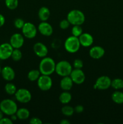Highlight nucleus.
Returning a JSON list of instances; mask_svg holds the SVG:
<instances>
[{
    "label": "nucleus",
    "mask_w": 123,
    "mask_h": 124,
    "mask_svg": "<svg viewBox=\"0 0 123 124\" xmlns=\"http://www.w3.org/2000/svg\"><path fill=\"white\" fill-rule=\"evenodd\" d=\"M1 70H2V68H1V65H0V74H1Z\"/></svg>",
    "instance_id": "obj_40"
},
{
    "label": "nucleus",
    "mask_w": 123,
    "mask_h": 124,
    "mask_svg": "<svg viewBox=\"0 0 123 124\" xmlns=\"http://www.w3.org/2000/svg\"><path fill=\"white\" fill-rule=\"evenodd\" d=\"M38 16L41 21H47L50 16V10L47 7H42L38 12Z\"/></svg>",
    "instance_id": "obj_19"
},
{
    "label": "nucleus",
    "mask_w": 123,
    "mask_h": 124,
    "mask_svg": "<svg viewBox=\"0 0 123 124\" xmlns=\"http://www.w3.org/2000/svg\"><path fill=\"white\" fill-rule=\"evenodd\" d=\"M25 23V21L21 18H16L14 21V25L16 29H22Z\"/></svg>",
    "instance_id": "obj_30"
},
{
    "label": "nucleus",
    "mask_w": 123,
    "mask_h": 124,
    "mask_svg": "<svg viewBox=\"0 0 123 124\" xmlns=\"http://www.w3.org/2000/svg\"><path fill=\"white\" fill-rule=\"evenodd\" d=\"M22 53L19 48H14L11 55L12 59L14 61L18 62L22 59Z\"/></svg>",
    "instance_id": "obj_27"
},
{
    "label": "nucleus",
    "mask_w": 123,
    "mask_h": 124,
    "mask_svg": "<svg viewBox=\"0 0 123 124\" xmlns=\"http://www.w3.org/2000/svg\"><path fill=\"white\" fill-rule=\"evenodd\" d=\"M5 3L8 9L14 10L18 7L19 1L18 0H5Z\"/></svg>",
    "instance_id": "obj_28"
},
{
    "label": "nucleus",
    "mask_w": 123,
    "mask_h": 124,
    "mask_svg": "<svg viewBox=\"0 0 123 124\" xmlns=\"http://www.w3.org/2000/svg\"><path fill=\"white\" fill-rule=\"evenodd\" d=\"M37 81L39 88L43 92L50 90L53 85V81L49 75H41Z\"/></svg>",
    "instance_id": "obj_6"
},
{
    "label": "nucleus",
    "mask_w": 123,
    "mask_h": 124,
    "mask_svg": "<svg viewBox=\"0 0 123 124\" xmlns=\"http://www.w3.org/2000/svg\"><path fill=\"white\" fill-rule=\"evenodd\" d=\"M41 75V73L40 72L39 70L34 69V70H30L28 73L27 78L30 81H31V82H34V81H36L38 80V79L39 78Z\"/></svg>",
    "instance_id": "obj_23"
},
{
    "label": "nucleus",
    "mask_w": 123,
    "mask_h": 124,
    "mask_svg": "<svg viewBox=\"0 0 123 124\" xmlns=\"http://www.w3.org/2000/svg\"><path fill=\"white\" fill-rule=\"evenodd\" d=\"M69 76L74 83L76 84H82L86 79L85 74L82 69H72Z\"/></svg>",
    "instance_id": "obj_10"
},
{
    "label": "nucleus",
    "mask_w": 123,
    "mask_h": 124,
    "mask_svg": "<svg viewBox=\"0 0 123 124\" xmlns=\"http://www.w3.org/2000/svg\"><path fill=\"white\" fill-rule=\"evenodd\" d=\"M16 115L19 120H26L30 116V111L26 108H20L18 109Z\"/></svg>",
    "instance_id": "obj_20"
},
{
    "label": "nucleus",
    "mask_w": 123,
    "mask_h": 124,
    "mask_svg": "<svg viewBox=\"0 0 123 124\" xmlns=\"http://www.w3.org/2000/svg\"><path fill=\"white\" fill-rule=\"evenodd\" d=\"M15 98L18 102L23 104L29 102L31 99V94L30 91L26 88H19L17 90L14 94Z\"/></svg>",
    "instance_id": "obj_8"
},
{
    "label": "nucleus",
    "mask_w": 123,
    "mask_h": 124,
    "mask_svg": "<svg viewBox=\"0 0 123 124\" xmlns=\"http://www.w3.org/2000/svg\"><path fill=\"white\" fill-rule=\"evenodd\" d=\"M61 111L63 115L67 117H69V116H72L74 113V108L72 107L69 105H65L61 109Z\"/></svg>",
    "instance_id": "obj_25"
},
{
    "label": "nucleus",
    "mask_w": 123,
    "mask_h": 124,
    "mask_svg": "<svg viewBox=\"0 0 123 124\" xmlns=\"http://www.w3.org/2000/svg\"><path fill=\"white\" fill-rule=\"evenodd\" d=\"M23 36L28 39H33L36 37L37 33V29L34 24L30 22L25 23L22 28Z\"/></svg>",
    "instance_id": "obj_7"
},
{
    "label": "nucleus",
    "mask_w": 123,
    "mask_h": 124,
    "mask_svg": "<svg viewBox=\"0 0 123 124\" xmlns=\"http://www.w3.org/2000/svg\"><path fill=\"white\" fill-rule=\"evenodd\" d=\"M66 19L73 25H82L85 21V15L79 10H72L67 15Z\"/></svg>",
    "instance_id": "obj_3"
},
{
    "label": "nucleus",
    "mask_w": 123,
    "mask_h": 124,
    "mask_svg": "<svg viewBox=\"0 0 123 124\" xmlns=\"http://www.w3.org/2000/svg\"><path fill=\"white\" fill-rule=\"evenodd\" d=\"M70 23L67 19H63L59 23V26L61 29L63 30H66V29H68V27L70 25Z\"/></svg>",
    "instance_id": "obj_31"
},
{
    "label": "nucleus",
    "mask_w": 123,
    "mask_h": 124,
    "mask_svg": "<svg viewBox=\"0 0 123 124\" xmlns=\"http://www.w3.org/2000/svg\"><path fill=\"white\" fill-rule=\"evenodd\" d=\"M111 82L112 80L109 76H101L96 79L94 85V88L100 90H105L111 87Z\"/></svg>",
    "instance_id": "obj_9"
},
{
    "label": "nucleus",
    "mask_w": 123,
    "mask_h": 124,
    "mask_svg": "<svg viewBox=\"0 0 123 124\" xmlns=\"http://www.w3.org/2000/svg\"><path fill=\"white\" fill-rule=\"evenodd\" d=\"M74 111L77 113H81L84 111V107L82 105H77L74 108Z\"/></svg>",
    "instance_id": "obj_35"
},
{
    "label": "nucleus",
    "mask_w": 123,
    "mask_h": 124,
    "mask_svg": "<svg viewBox=\"0 0 123 124\" xmlns=\"http://www.w3.org/2000/svg\"><path fill=\"white\" fill-rule=\"evenodd\" d=\"M71 32H72V36H74L78 38L83 33V29L81 27V25H74L73 27L72 28V30H71Z\"/></svg>",
    "instance_id": "obj_29"
},
{
    "label": "nucleus",
    "mask_w": 123,
    "mask_h": 124,
    "mask_svg": "<svg viewBox=\"0 0 123 124\" xmlns=\"http://www.w3.org/2000/svg\"><path fill=\"white\" fill-rule=\"evenodd\" d=\"M59 101L63 104H68L72 100V95L68 91H64L59 96Z\"/></svg>",
    "instance_id": "obj_21"
},
{
    "label": "nucleus",
    "mask_w": 123,
    "mask_h": 124,
    "mask_svg": "<svg viewBox=\"0 0 123 124\" xmlns=\"http://www.w3.org/2000/svg\"><path fill=\"white\" fill-rule=\"evenodd\" d=\"M13 121L12 119L8 117H2L1 120H0V124H13Z\"/></svg>",
    "instance_id": "obj_34"
},
{
    "label": "nucleus",
    "mask_w": 123,
    "mask_h": 124,
    "mask_svg": "<svg viewBox=\"0 0 123 124\" xmlns=\"http://www.w3.org/2000/svg\"><path fill=\"white\" fill-rule=\"evenodd\" d=\"M73 67L74 69H82L83 67V62L80 59H75L73 62Z\"/></svg>",
    "instance_id": "obj_32"
},
{
    "label": "nucleus",
    "mask_w": 123,
    "mask_h": 124,
    "mask_svg": "<svg viewBox=\"0 0 123 124\" xmlns=\"http://www.w3.org/2000/svg\"><path fill=\"white\" fill-rule=\"evenodd\" d=\"M81 45L78 37L74 36H69L65 41L64 47L66 52L70 53H75L78 52Z\"/></svg>",
    "instance_id": "obj_4"
},
{
    "label": "nucleus",
    "mask_w": 123,
    "mask_h": 124,
    "mask_svg": "<svg viewBox=\"0 0 123 124\" xmlns=\"http://www.w3.org/2000/svg\"><path fill=\"white\" fill-rule=\"evenodd\" d=\"M11 119H12V121H16V119H18V117H17V116H16V114H14V115H11Z\"/></svg>",
    "instance_id": "obj_38"
},
{
    "label": "nucleus",
    "mask_w": 123,
    "mask_h": 124,
    "mask_svg": "<svg viewBox=\"0 0 123 124\" xmlns=\"http://www.w3.org/2000/svg\"><path fill=\"white\" fill-rule=\"evenodd\" d=\"M111 87L115 90H120L123 88V80L120 78H116L111 82Z\"/></svg>",
    "instance_id": "obj_26"
},
{
    "label": "nucleus",
    "mask_w": 123,
    "mask_h": 124,
    "mask_svg": "<svg viewBox=\"0 0 123 124\" xmlns=\"http://www.w3.org/2000/svg\"><path fill=\"white\" fill-rule=\"evenodd\" d=\"M37 30L41 35L49 36L53 34V28L52 25L47 21H42L38 25Z\"/></svg>",
    "instance_id": "obj_14"
},
{
    "label": "nucleus",
    "mask_w": 123,
    "mask_h": 124,
    "mask_svg": "<svg viewBox=\"0 0 123 124\" xmlns=\"http://www.w3.org/2000/svg\"><path fill=\"white\" fill-rule=\"evenodd\" d=\"M10 44L13 48H20L24 44V38L20 33H14L10 39Z\"/></svg>",
    "instance_id": "obj_12"
},
{
    "label": "nucleus",
    "mask_w": 123,
    "mask_h": 124,
    "mask_svg": "<svg viewBox=\"0 0 123 124\" xmlns=\"http://www.w3.org/2000/svg\"><path fill=\"white\" fill-rule=\"evenodd\" d=\"M1 74L2 78L8 82L13 81L16 75L14 69L10 66H5L2 68Z\"/></svg>",
    "instance_id": "obj_15"
},
{
    "label": "nucleus",
    "mask_w": 123,
    "mask_h": 124,
    "mask_svg": "<svg viewBox=\"0 0 123 124\" xmlns=\"http://www.w3.org/2000/svg\"><path fill=\"white\" fill-rule=\"evenodd\" d=\"M55 64L54 59L49 57H44L41 61L39 67V70L41 75H49L55 72Z\"/></svg>",
    "instance_id": "obj_1"
},
{
    "label": "nucleus",
    "mask_w": 123,
    "mask_h": 124,
    "mask_svg": "<svg viewBox=\"0 0 123 124\" xmlns=\"http://www.w3.org/2000/svg\"><path fill=\"white\" fill-rule=\"evenodd\" d=\"M78 39L81 46L84 47H90L94 42V38L89 33H83L78 37Z\"/></svg>",
    "instance_id": "obj_17"
},
{
    "label": "nucleus",
    "mask_w": 123,
    "mask_h": 124,
    "mask_svg": "<svg viewBox=\"0 0 123 124\" xmlns=\"http://www.w3.org/2000/svg\"><path fill=\"white\" fill-rule=\"evenodd\" d=\"M74 82L70 76H64L60 80V87L63 91H69L73 87Z\"/></svg>",
    "instance_id": "obj_18"
},
{
    "label": "nucleus",
    "mask_w": 123,
    "mask_h": 124,
    "mask_svg": "<svg viewBox=\"0 0 123 124\" xmlns=\"http://www.w3.org/2000/svg\"><path fill=\"white\" fill-rule=\"evenodd\" d=\"M13 49L14 48L10 43L5 42L0 45V59L6 60L11 58Z\"/></svg>",
    "instance_id": "obj_11"
},
{
    "label": "nucleus",
    "mask_w": 123,
    "mask_h": 124,
    "mask_svg": "<svg viewBox=\"0 0 123 124\" xmlns=\"http://www.w3.org/2000/svg\"><path fill=\"white\" fill-rule=\"evenodd\" d=\"M30 123L31 124H42V121L39 117H34L30 119Z\"/></svg>",
    "instance_id": "obj_33"
},
{
    "label": "nucleus",
    "mask_w": 123,
    "mask_h": 124,
    "mask_svg": "<svg viewBox=\"0 0 123 124\" xmlns=\"http://www.w3.org/2000/svg\"><path fill=\"white\" fill-rule=\"evenodd\" d=\"M33 51L36 55L42 58L47 56L48 53V50L47 46L41 42L34 44L33 46Z\"/></svg>",
    "instance_id": "obj_13"
},
{
    "label": "nucleus",
    "mask_w": 123,
    "mask_h": 124,
    "mask_svg": "<svg viewBox=\"0 0 123 124\" xmlns=\"http://www.w3.org/2000/svg\"><path fill=\"white\" fill-rule=\"evenodd\" d=\"M5 22H6L5 17L2 14H0V27H1L4 25Z\"/></svg>",
    "instance_id": "obj_36"
},
{
    "label": "nucleus",
    "mask_w": 123,
    "mask_h": 124,
    "mask_svg": "<svg viewBox=\"0 0 123 124\" xmlns=\"http://www.w3.org/2000/svg\"><path fill=\"white\" fill-rule=\"evenodd\" d=\"M4 90L6 93L9 94V95H13V94H15L17 91L16 85L12 82H8V83L6 84L4 87Z\"/></svg>",
    "instance_id": "obj_24"
},
{
    "label": "nucleus",
    "mask_w": 123,
    "mask_h": 124,
    "mask_svg": "<svg viewBox=\"0 0 123 124\" xmlns=\"http://www.w3.org/2000/svg\"><path fill=\"white\" fill-rule=\"evenodd\" d=\"M72 70V65L67 61H60L55 65V72L61 77L69 76Z\"/></svg>",
    "instance_id": "obj_5"
},
{
    "label": "nucleus",
    "mask_w": 123,
    "mask_h": 124,
    "mask_svg": "<svg viewBox=\"0 0 123 124\" xmlns=\"http://www.w3.org/2000/svg\"><path fill=\"white\" fill-rule=\"evenodd\" d=\"M18 109L16 103L10 99H5L0 102V110L7 116L16 114Z\"/></svg>",
    "instance_id": "obj_2"
},
{
    "label": "nucleus",
    "mask_w": 123,
    "mask_h": 124,
    "mask_svg": "<svg viewBox=\"0 0 123 124\" xmlns=\"http://www.w3.org/2000/svg\"><path fill=\"white\" fill-rule=\"evenodd\" d=\"M89 56L93 59H98L104 55L105 50L103 47L101 46H94L89 50Z\"/></svg>",
    "instance_id": "obj_16"
},
{
    "label": "nucleus",
    "mask_w": 123,
    "mask_h": 124,
    "mask_svg": "<svg viewBox=\"0 0 123 124\" xmlns=\"http://www.w3.org/2000/svg\"><path fill=\"white\" fill-rule=\"evenodd\" d=\"M3 117H4L3 112H2V111H1V110H0V120H1V119H2Z\"/></svg>",
    "instance_id": "obj_39"
},
{
    "label": "nucleus",
    "mask_w": 123,
    "mask_h": 124,
    "mask_svg": "<svg viewBox=\"0 0 123 124\" xmlns=\"http://www.w3.org/2000/svg\"><path fill=\"white\" fill-rule=\"evenodd\" d=\"M60 124H71V122H70L67 119H63L60 121Z\"/></svg>",
    "instance_id": "obj_37"
},
{
    "label": "nucleus",
    "mask_w": 123,
    "mask_h": 124,
    "mask_svg": "<svg viewBox=\"0 0 123 124\" xmlns=\"http://www.w3.org/2000/svg\"><path fill=\"white\" fill-rule=\"evenodd\" d=\"M112 99L116 104H123V92L118 90L114 92L112 94Z\"/></svg>",
    "instance_id": "obj_22"
}]
</instances>
